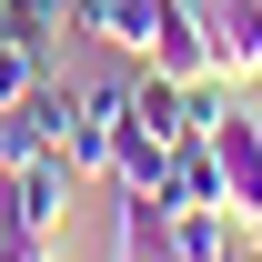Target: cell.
<instances>
[{"instance_id": "obj_4", "label": "cell", "mask_w": 262, "mask_h": 262, "mask_svg": "<svg viewBox=\"0 0 262 262\" xmlns=\"http://www.w3.org/2000/svg\"><path fill=\"white\" fill-rule=\"evenodd\" d=\"M162 262H252V232L232 212H162Z\"/></svg>"}, {"instance_id": "obj_10", "label": "cell", "mask_w": 262, "mask_h": 262, "mask_svg": "<svg viewBox=\"0 0 262 262\" xmlns=\"http://www.w3.org/2000/svg\"><path fill=\"white\" fill-rule=\"evenodd\" d=\"M162 162H171V141H151L141 121H121V141H111V182H121V192H162Z\"/></svg>"}, {"instance_id": "obj_12", "label": "cell", "mask_w": 262, "mask_h": 262, "mask_svg": "<svg viewBox=\"0 0 262 262\" xmlns=\"http://www.w3.org/2000/svg\"><path fill=\"white\" fill-rule=\"evenodd\" d=\"M51 71H61V61H40L31 40H10V31H0V111H10V101H31Z\"/></svg>"}, {"instance_id": "obj_7", "label": "cell", "mask_w": 262, "mask_h": 262, "mask_svg": "<svg viewBox=\"0 0 262 262\" xmlns=\"http://www.w3.org/2000/svg\"><path fill=\"white\" fill-rule=\"evenodd\" d=\"M81 31L111 40L121 61H151V31H162V0H81Z\"/></svg>"}, {"instance_id": "obj_9", "label": "cell", "mask_w": 262, "mask_h": 262, "mask_svg": "<svg viewBox=\"0 0 262 262\" xmlns=\"http://www.w3.org/2000/svg\"><path fill=\"white\" fill-rule=\"evenodd\" d=\"M131 121L151 131V141H171V151H182V141H192V131H182V81L141 71V81H131Z\"/></svg>"}, {"instance_id": "obj_3", "label": "cell", "mask_w": 262, "mask_h": 262, "mask_svg": "<svg viewBox=\"0 0 262 262\" xmlns=\"http://www.w3.org/2000/svg\"><path fill=\"white\" fill-rule=\"evenodd\" d=\"M162 81H202L212 71V20H202V0H162V31H151V61Z\"/></svg>"}, {"instance_id": "obj_1", "label": "cell", "mask_w": 262, "mask_h": 262, "mask_svg": "<svg viewBox=\"0 0 262 262\" xmlns=\"http://www.w3.org/2000/svg\"><path fill=\"white\" fill-rule=\"evenodd\" d=\"M71 182L81 171L51 151V162H31V171H0V232H20V242H61V222H71Z\"/></svg>"}, {"instance_id": "obj_13", "label": "cell", "mask_w": 262, "mask_h": 262, "mask_svg": "<svg viewBox=\"0 0 262 262\" xmlns=\"http://www.w3.org/2000/svg\"><path fill=\"white\" fill-rule=\"evenodd\" d=\"M31 162H51L40 121H31V111H0V171H31Z\"/></svg>"}, {"instance_id": "obj_5", "label": "cell", "mask_w": 262, "mask_h": 262, "mask_svg": "<svg viewBox=\"0 0 262 262\" xmlns=\"http://www.w3.org/2000/svg\"><path fill=\"white\" fill-rule=\"evenodd\" d=\"M202 20H212V71L262 81V0H202Z\"/></svg>"}, {"instance_id": "obj_6", "label": "cell", "mask_w": 262, "mask_h": 262, "mask_svg": "<svg viewBox=\"0 0 262 262\" xmlns=\"http://www.w3.org/2000/svg\"><path fill=\"white\" fill-rule=\"evenodd\" d=\"M162 212H222V151H212V141H182V151H171L162 162Z\"/></svg>"}, {"instance_id": "obj_2", "label": "cell", "mask_w": 262, "mask_h": 262, "mask_svg": "<svg viewBox=\"0 0 262 262\" xmlns=\"http://www.w3.org/2000/svg\"><path fill=\"white\" fill-rule=\"evenodd\" d=\"M212 151H222V212L262 242V111H232L212 131Z\"/></svg>"}, {"instance_id": "obj_8", "label": "cell", "mask_w": 262, "mask_h": 262, "mask_svg": "<svg viewBox=\"0 0 262 262\" xmlns=\"http://www.w3.org/2000/svg\"><path fill=\"white\" fill-rule=\"evenodd\" d=\"M0 31L31 40L40 61H61V40L81 31V0H0Z\"/></svg>"}, {"instance_id": "obj_14", "label": "cell", "mask_w": 262, "mask_h": 262, "mask_svg": "<svg viewBox=\"0 0 262 262\" xmlns=\"http://www.w3.org/2000/svg\"><path fill=\"white\" fill-rule=\"evenodd\" d=\"M0 262H51V242H20V232H0Z\"/></svg>"}, {"instance_id": "obj_11", "label": "cell", "mask_w": 262, "mask_h": 262, "mask_svg": "<svg viewBox=\"0 0 262 262\" xmlns=\"http://www.w3.org/2000/svg\"><path fill=\"white\" fill-rule=\"evenodd\" d=\"M242 111V91H232V71H202V81H182V131L192 141H212V131Z\"/></svg>"}]
</instances>
